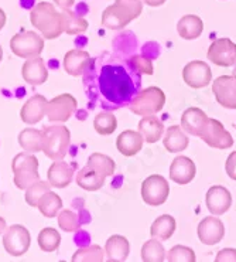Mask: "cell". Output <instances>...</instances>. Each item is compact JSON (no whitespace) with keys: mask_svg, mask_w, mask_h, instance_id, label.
Segmentation results:
<instances>
[{"mask_svg":"<svg viewBox=\"0 0 236 262\" xmlns=\"http://www.w3.org/2000/svg\"><path fill=\"white\" fill-rule=\"evenodd\" d=\"M99 91L113 104L130 101L136 94L132 77L121 66H105L99 75Z\"/></svg>","mask_w":236,"mask_h":262,"instance_id":"1","label":"cell"},{"mask_svg":"<svg viewBox=\"0 0 236 262\" xmlns=\"http://www.w3.org/2000/svg\"><path fill=\"white\" fill-rule=\"evenodd\" d=\"M143 10L141 0H116L102 13V26L109 30H121L137 18Z\"/></svg>","mask_w":236,"mask_h":262,"instance_id":"2","label":"cell"},{"mask_svg":"<svg viewBox=\"0 0 236 262\" xmlns=\"http://www.w3.org/2000/svg\"><path fill=\"white\" fill-rule=\"evenodd\" d=\"M30 21L45 40L58 38L64 33L61 13L57 12L54 5L49 2H41L34 6L30 13Z\"/></svg>","mask_w":236,"mask_h":262,"instance_id":"3","label":"cell"},{"mask_svg":"<svg viewBox=\"0 0 236 262\" xmlns=\"http://www.w3.org/2000/svg\"><path fill=\"white\" fill-rule=\"evenodd\" d=\"M71 134L64 125L42 128V152L51 160H62L65 158Z\"/></svg>","mask_w":236,"mask_h":262,"instance_id":"4","label":"cell"},{"mask_svg":"<svg viewBox=\"0 0 236 262\" xmlns=\"http://www.w3.org/2000/svg\"><path fill=\"white\" fill-rule=\"evenodd\" d=\"M12 170L14 174V184L20 190H26L40 180L38 159L34 156V153L23 152L16 155L12 162Z\"/></svg>","mask_w":236,"mask_h":262,"instance_id":"5","label":"cell"},{"mask_svg":"<svg viewBox=\"0 0 236 262\" xmlns=\"http://www.w3.org/2000/svg\"><path fill=\"white\" fill-rule=\"evenodd\" d=\"M166 105V95L157 86H149L137 95H134L130 101L129 110L140 116L156 115L163 110Z\"/></svg>","mask_w":236,"mask_h":262,"instance_id":"6","label":"cell"},{"mask_svg":"<svg viewBox=\"0 0 236 262\" xmlns=\"http://www.w3.org/2000/svg\"><path fill=\"white\" fill-rule=\"evenodd\" d=\"M44 37L37 34L36 31H23L13 36L10 40V50L13 54L20 58H33L38 57L44 50Z\"/></svg>","mask_w":236,"mask_h":262,"instance_id":"7","label":"cell"},{"mask_svg":"<svg viewBox=\"0 0 236 262\" xmlns=\"http://www.w3.org/2000/svg\"><path fill=\"white\" fill-rule=\"evenodd\" d=\"M169 194V182L160 174H152L141 183V199L149 206L153 207L161 206L167 201Z\"/></svg>","mask_w":236,"mask_h":262,"instance_id":"8","label":"cell"},{"mask_svg":"<svg viewBox=\"0 0 236 262\" xmlns=\"http://www.w3.org/2000/svg\"><path fill=\"white\" fill-rule=\"evenodd\" d=\"M31 244L30 231L20 224H14L3 232V247L12 256L25 255Z\"/></svg>","mask_w":236,"mask_h":262,"instance_id":"9","label":"cell"},{"mask_svg":"<svg viewBox=\"0 0 236 262\" xmlns=\"http://www.w3.org/2000/svg\"><path fill=\"white\" fill-rule=\"evenodd\" d=\"M77 106H78V102L71 94H61L49 101L45 116L51 122L64 123L73 116Z\"/></svg>","mask_w":236,"mask_h":262,"instance_id":"10","label":"cell"},{"mask_svg":"<svg viewBox=\"0 0 236 262\" xmlns=\"http://www.w3.org/2000/svg\"><path fill=\"white\" fill-rule=\"evenodd\" d=\"M208 60L219 67L236 66V44L230 38H218L208 49Z\"/></svg>","mask_w":236,"mask_h":262,"instance_id":"11","label":"cell"},{"mask_svg":"<svg viewBox=\"0 0 236 262\" xmlns=\"http://www.w3.org/2000/svg\"><path fill=\"white\" fill-rule=\"evenodd\" d=\"M200 138L208 146L215 147V149H229L233 146L232 135L217 119H208V123L205 129L202 130V134L200 135Z\"/></svg>","mask_w":236,"mask_h":262,"instance_id":"12","label":"cell"},{"mask_svg":"<svg viewBox=\"0 0 236 262\" xmlns=\"http://www.w3.org/2000/svg\"><path fill=\"white\" fill-rule=\"evenodd\" d=\"M212 92L218 104L226 110H236V77L235 75H221L214 79Z\"/></svg>","mask_w":236,"mask_h":262,"instance_id":"13","label":"cell"},{"mask_svg":"<svg viewBox=\"0 0 236 262\" xmlns=\"http://www.w3.org/2000/svg\"><path fill=\"white\" fill-rule=\"evenodd\" d=\"M182 79L188 86L200 90L209 85L212 81V71L209 66L204 61L195 60L188 62L182 70Z\"/></svg>","mask_w":236,"mask_h":262,"instance_id":"14","label":"cell"},{"mask_svg":"<svg viewBox=\"0 0 236 262\" xmlns=\"http://www.w3.org/2000/svg\"><path fill=\"white\" fill-rule=\"evenodd\" d=\"M198 238L202 244L215 245L222 241L225 237V226L224 223L217 217H205L198 224Z\"/></svg>","mask_w":236,"mask_h":262,"instance_id":"15","label":"cell"},{"mask_svg":"<svg viewBox=\"0 0 236 262\" xmlns=\"http://www.w3.org/2000/svg\"><path fill=\"white\" fill-rule=\"evenodd\" d=\"M205 203L209 213L214 215H222L232 206V195L229 190L224 186H212L206 191Z\"/></svg>","mask_w":236,"mask_h":262,"instance_id":"16","label":"cell"},{"mask_svg":"<svg viewBox=\"0 0 236 262\" xmlns=\"http://www.w3.org/2000/svg\"><path fill=\"white\" fill-rule=\"evenodd\" d=\"M195 173V163L187 156H177L170 166V179L180 186L191 183L194 180Z\"/></svg>","mask_w":236,"mask_h":262,"instance_id":"17","label":"cell"},{"mask_svg":"<svg viewBox=\"0 0 236 262\" xmlns=\"http://www.w3.org/2000/svg\"><path fill=\"white\" fill-rule=\"evenodd\" d=\"M47 105H49V101L45 99L44 95H33L21 106V111H20L21 121L27 125L38 123L47 114Z\"/></svg>","mask_w":236,"mask_h":262,"instance_id":"18","label":"cell"},{"mask_svg":"<svg viewBox=\"0 0 236 262\" xmlns=\"http://www.w3.org/2000/svg\"><path fill=\"white\" fill-rule=\"evenodd\" d=\"M21 75L27 84L30 85H41L49 79V70L44 64V60L41 57H33L27 58L21 67Z\"/></svg>","mask_w":236,"mask_h":262,"instance_id":"19","label":"cell"},{"mask_svg":"<svg viewBox=\"0 0 236 262\" xmlns=\"http://www.w3.org/2000/svg\"><path fill=\"white\" fill-rule=\"evenodd\" d=\"M208 116L200 108H188L181 116V128L193 136H200L208 123Z\"/></svg>","mask_w":236,"mask_h":262,"instance_id":"20","label":"cell"},{"mask_svg":"<svg viewBox=\"0 0 236 262\" xmlns=\"http://www.w3.org/2000/svg\"><path fill=\"white\" fill-rule=\"evenodd\" d=\"M47 177H49V183L53 187H55V189H65L73 182L74 167L71 165H68L67 162L54 160V163L50 166Z\"/></svg>","mask_w":236,"mask_h":262,"instance_id":"21","label":"cell"},{"mask_svg":"<svg viewBox=\"0 0 236 262\" xmlns=\"http://www.w3.org/2000/svg\"><path fill=\"white\" fill-rule=\"evenodd\" d=\"M91 55L85 50H69L67 54L64 55V70L67 74L73 77H79L82 75L86 67L89 66Z\"/></svg>","mask_w":236,"mask_h":262,"instance_id":"22","label":"cell"},{"mask_svg":"<svg viewBox=\"0 0 236 262\" xmlns=\"http://www.w3.org/2000/svg\"><path fill=\"white\" fill-rule=\"evenodd\" d=\"M143 143H145L143 136L140 132H136V130H125L116 139L117 150L127 158L137 155L141 150Z\"/></svg>","mask_w":236,"mask_h":262,"instance_id":"23","label":"cell"},{"mask_svg":"<svg viewBox=\"0 0 236 262\" xmlns=\"http://www.w3.org/2000/svg\"><path fill=\"white\" fill-rule=\"evenodd\" d=\"M130 252V245L126 237L123 235H112L108 238L105 245V255L109 262L126 261Z\"/></svg>","mask_w":236,"mask_h":262,"instance_id":"24","label":"cell"},{"mask_svg":"<svg viewBox=\"0 0 236 262\" xmlns=\"http://www.w3.org/2000/svg\"><path fill=\"white\" fill-rule=\"evenodd\" d=\"M204 31V21L202 18L195 14H185L177 23V33L184 40H195Z\"/></svg>","mask_w":236,"mask_h":262,"instance_id":"25","label":"cell"},{"mask_svg":"<svg viewBox=\"0 0 236 262\" xmlns=\"http://www.w3.org/2000/svg\"><path fill=\"white\" fill-rule=\"evenodd\" d=\"M188 143H190L188 136L184 134V129L181 126L173 125L167 129L163 139V145L170 153L184 152L188 147Z\"/></svg>","mask_w":236,"mask_h":262,"instance_id":"26","label":"cell"},{"mask_svg":"<svg viewBox=\"0 0 236 262\" xmlns=\"http://www.w3.org/2000/svg\"><path fill=\"white\" fill-rule=\"evenodd\" d=\"M105 179L106 176L99 173L95 169H92L86 165L84 169H81L77 174V184L81 189L86 190V191H97L101 190L105 184Z\"/></svg>","mask_w":236,"mask_h":262,"instance_id":"27","label":"cell"},{"mask_svg":"<svg viewBox=\"0 0 236 262\" xmlns=\"http://www.w3.org/2000/svg\"><path fill=\"white\" fill-rule=\"evenodd\" d=\"M139 132L147 143H156L163 136L164 125L154 115L145 116L139 122Z\"/></svg>","mask_w":236,"mask_h":262,"instance_id":"28","label":"cell"},{"mask_svg":"<svg viewBox=\"0 0 236 262\" xmlns=\"http://www.w3.org/2000/svg\"><path fill=\"white\" fill-rule=\"evenodd\" d=\"M176 220L169 214H163L157 217V220L152 224L150 234L153 238H157L160 241H167L169 238L173 237V234L176 231Z\"/></svg>","mask_w":236,"mask_h":262,"instance_id":"29","label":"cell"},{"mask_svg":"<svg viewBox=\"0 0 236 262\" xmlns=\"http://www.w3.org/2000/svg\"><path fill=\"white\" fill-rule=\"evenodd\" d=\"M18 145L25 152H42V130L40 129H23L18 134Z\"/></svg>","mask_w":236,"mask_h":262,"instance_id":"30","label":"cell"},{"mask_svg":"<svg viewBox=\"0 0 236 262\" xmlns=\"http://www.w3.org/2000/svg\"><path fill=\"white\" fill-rule=\"evenodd\" d=\"M61 20H62V30L69 36L81 34L88 30V21L84 17L71 12L69 9H65L61 12Z\"/></svg>","mask_w":236,"mask_h":262,"instance_id":"31","label":"cell"},{"mask_svg":"<svg viewBox=\"0 0 236 262\" xmlns=\"http://www.w3.org/2000/svg\"><path fill=\"white\" fill-rule=\"evenodd\" d=\"M37 208L40 210V213L47 217V219H54L55 215H58V213L62 208V200L58 194H55L54 191H47L45 194L42 195Z\"/></svg>","mask_w":236,"mask_h":262,"instance_id":"32","label":"cell"},{"mask_svg":"<svg viewBox=\"0 0 236 262\" xmlns=\"http://www.w3.org/2000/svg\"><path fill=\"white\" fill-rule=\"evenodd\" d=\"M38 247L40 250L44 251V252H54L60 248L61 244V235L60 232L57 231L53 227H45L42 228L40 234H38Z\"/></svg>","mask_w":236,"mask_h":262,"instance_id":"33","label":"cell"},{"mask_svg":"<svg viewBox=\"0 0 236 262\" xmlns=\"http://www.w3.org/2000/svg\"><path fill=\"white\" fill-rule=\"evenodd\" d=\"M166 250L160 239L153 238L146 241L141 247V259L145 262H163L166 259Z\"/></svg>","mask_w":236,"mask_h":262,"instance_id":"34","label":"cell"},{"mask_svg":"<svg viewBox=\"0 0 236 262\" xmlns=\"http://www.w3.org/2000/svg\"><path fill=\"white\" fill-rule=\"evenodd\" d=\"M86 165L95 169L99 173H102L105 176H112L115 173L116 165L113 162V159L103 155V153H92L89 159H88V163Z\"/></svg>","mask_w":236,"mask_h":262,"instance_id":"35","label":"cell"},{"mask_svg":"<svg viewBox=\"0 0 236 262\" xmlns=\"http://www.w3.org/2000/svg\"><path fill=\"white\" fill-rule=\"evenodd\" d=\"M93 128L98 134L102 136H108L112 135L117 128V121L116 116L110 112H101L95 116L93 119Z\"/></svg>","mask_w":236,"mask_h":262,"instance_id":"36","label":"cell"},{"mask_svg":"<svg viewBox=\"0 0 236 262\" xmlns=\"http://www.w3.org/2000/svg\"><path fill=\"white\" fill-rule=\"evenodd\" d=\"M71 259L74 262H102L105 259V251L99 245H89L75 251Z\"/></svg>","mask_w":236,"mask_h":262,"instance_id":"37","label":"cell"},{"mask_svg":"<svg viewBox=\"0 0 236 262\" xmlns=\"http://www.w3.org/2000/svg\"><path fill=\"white\" fill-rule=\"evenodd\" d=\"M51 184L49 182H42L38 180L36 183H33L30 187L26 189V203L31 206V207H37L38 206V201L41 199L42 195L45 194L47 191L51 190Z\"/></svg>","mask_w":236,"mask_h":262,"instance_id":"38","label":"cell"},{"mask_svg":"<svg viewBox=\"0 0 236 262\" xmlns=\"http://www.w3.org/2000/svg\"><path fill=\"white\" fill-rule=\"evenodd\" d=\"M58 226L65 232L79 231L81 223H79L78 214H75L71 210H62L58 213Z\"/></svg>","mask_w":236,"mask_h":262,"instance_id":"39","label":"cell"},{"mask_svg":"<svg viewBox=\"0 0 236 262\" xmlns=\"http://www.w3.org/2000/svg\"><path fill=\"white\" fill-rule=\"evenodd\" d=\"M166 259L170 262H194L195 252L185 245H176L166 254Z\"/></svg>","mask_w":236,"mask_h":262,"instance_id":"40","label":"cell"},{"mask_svg":"<svg viewBox=\"0 0 236 262\" xmlns=\"http://www.w3.org/2000/svg\"><path fill=\"white\" fill-rule=\"evenodd\" d=\"M130 66L137 70L140 74H146V75H153L154 74V70H153V64L149 58H146L143 55H134L130 60Z\"/></svg>","mask_w":236,"mask_h":262,"instance_id":"41","label":"cell"},{"mask_svg":"<svg viewBox=\"0 0 236 262\" xmlns=\"http://www.w3.org/2000/svg\"><path fill=\"white\" fill-rule=\"evenodd\" d=\"M217 262H236V250L233 248H224L215 256Z\"/></svg>","mask_w":236,"mask_h":262,"instance_id":"42","label":"cell"},{"mask_svg":"<svg viewBox=\"0 0 236 262\" xmlns=\"http://www.w3.org/2000/svg\"><path fill=\"white\" fill-rule=\"evenodd\" d=\"M225 170L226 174L236 182V152H232L226 159V163H225Z\"/></svg>","mask_w":236,"mask_h":262,"instance_id":"43","label":"cell"},{"mask_svg":"<svg viewBox=\"0 0 236 262\" xmlns=\"http://www.w3.org/2000/svg\"><path fill=\"white\" fill-rule=\"evenodd\" d=\"M54 3L57 6H60L62 10H65V9H69V7L73 6L74 3H75V0H54Z\"/></svg>","mask_w":236,"mask_h":262,"instance_id":"44","label":"cell"},{"mask_svg":"<svg viewBox=\"0 0 236 262\" xmlns=\"http://www.w3.org/2000/svg\"><path fill=\"white\" fill-rule=\"evenodd\" d=\"M143 2H145L147 6L150 7H158L166 3V0H143Z\"/></svg>","mask_w":236,"mask_h":262,"instance_id":"45","label":"cell"},{"mask_svg":"<svg viewBox=\"0 0 236 262\" xmlns=\"http://www.w3.org/2000/svg\"><path fill=\"white\" fill-rule=\"evenodd\" d=\"M6 13L3 12V10H2V9H0V30H2V29H3V27H5V25H6Z\"/></svg>","mask_w":236,"mask_h":262,"instance_id":"46","label":"cell"},{"mask_svg":"<svg viewBox=\"0 0 236 262\" xmlns=\"http://www.w3.org/2000/svg\"><path fill=\"white\" fill-rule=\"evenodd\" d=\"M6 228V220L3 219V217H0V234H3Z\"/></svg>","mask_w":236,"mask_h":262,"instance_id":"47","label":"cell"},{"mask_svg":"<svg viewBox=\"0 0 236 262\" xmlns=\"http://www.w3.org/2000/svg\"><path fill=\"white\" fill-rule=\"evenodd\" d=\"M2 58H3V49H2V46H0V61H2Z\"/></svg>","mask_w":236,"mask_h":262,"instance_id":"48","label":"cell"},{"mask_svg":"<svg viewBox=\"0 0 236 262\" xmlns=\"http://www.w3.org/2000/svg\"><path fill=\"white\" fill-rule=\"evenodd\" d=\"M233 75H235V77H236V67H235V70H233Z\"/></svg>","mask_w":236,"mask_h":262,"instance_id":"49","label":"cell"}]
</instances>
